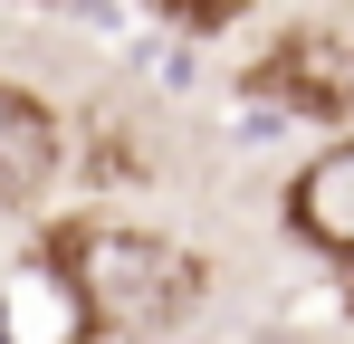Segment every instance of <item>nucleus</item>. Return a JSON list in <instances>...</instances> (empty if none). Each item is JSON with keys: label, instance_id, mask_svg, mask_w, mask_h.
<instances>
[{"label": "nucleus", "instance_id": "nucleus-1", "mask_svg": "<svg viewBox=\"0 0 354 344\" xmlns=\"http://www.w3.org/2000/svg\"><path fill=\"white\" fill-rule=\"evenodd\" d=\"M48 258H58V278L77 287L86 325H106V335H163V325H182V316L201 306V258L173 249V239H153V229L77 220V229H58Z\"/></svg>", "mask_w": 354, "mask_h": 344}, {"label": "nucleus", "instance_id": "nucleus-3", "mask_svg": "<svg viewBox=\"0 0 354 344\" xmlns=\"http://www.w3.org/2000/svg\"><path fill=\"white\" fill-rule=\"evenodd\" d=\"M58 115L39 106L29 86H0V211H19V201H39L48 182H58Z\"/></svg>", "mask_w": 354, "mask_h": 344}, {"label": "nucleus", "instance_id": "nucleus-2", "mask_svg": "<svg viewBox=\"0 0 354 344\" xmlns=\"http://www.w3.org/2000/svg\"><path fill=\"white\" fill-rule=\"evenodd\" d=\"M259 86L297 115H354V39L335 29H288L278 48L259 57Z\"/></svg>", "mask_w": 354, "mask_h": 344}, {"label": "nucleus", "instance_id": "nucleus-4", "mask_svg": "<svg viewBox=\"0 0 354 344\" xmlns=\"http://www.w3.org/2000/svg\"><path fill=\"white\" fill-rule=\"evenodd\" d=\"M288 229L306 239V249H326V258L354 268V144L316 153V163L288 182Z\"/></svg>", "mask_w": 354, "mask_h": 344}]
</instances>
